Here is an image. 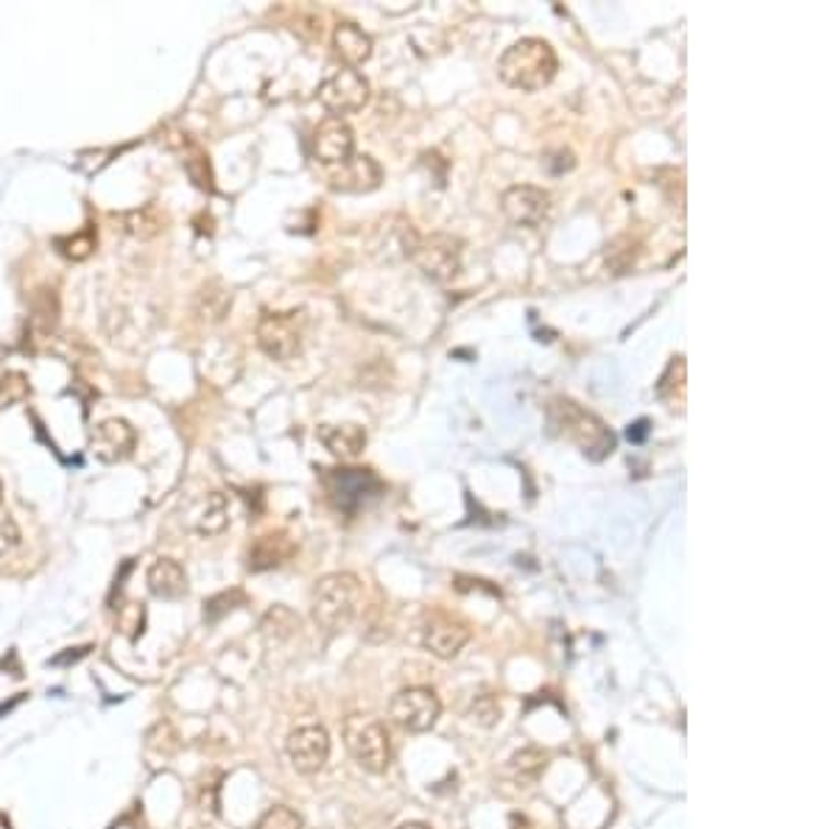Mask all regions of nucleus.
Here are the masks:
<instances>
[{
    "label": "nucleus",
    "mask_w": 838,
    "mask_h": 829,
    "mask_svg": "<svg viewBox=\"0 0 838 829\" xmlns=\"http://www.w3.org/2000/svg\"><path fill=\"white\" fill-rule=\"evenodd\" d=\"M470 643V629L465 620L453 618L447 611H431L422 626V645L439 659H453L458 651Z\"/></svg>",
    "instance_id": "obj_11"
},
{
    "label": "nucleus",
    "mask_w": 838,
    "mask_h": 829,
    "mask_svg": "<svg viewBox=\"0 0 838 829\" xmlns=\"http://www.w3.org/2000/svg\"><path fill=\"white\" fill-rule=\"evenodd\" d=\"M28 392H32V388H28L26 374L7 372L0 378V408L17 406V403H23V399L28 397Z\"/></svg>",
    "instance_id": "obj_23"
},
{
    "label": "nucleus",
    "mask_w": 838,
    "mask_h": 829,
    "mask_svg": "<svg viewBox=\"0 0 838 829\" xmlns=\"http://www.w3.org/2000/svg\"><path fill=\"white\" fill-rule=\"evenodd\" d=\"M285 754H288L294 771L305 774V777L319 774L330 757L328 729L319 727V723L294 729V732L288 734V740H285Z\"/></svg>",
    "instance_id": "obj_10"
},
{
    "label": "nucleus",
    "mask_w": 838,
    "mask_h": 829,
    "mask_svg": "<svg viewBox=\"0 0 838 829\" xmlns=\"http://www.w3.org/2000/svg\"><path fill=\"white\" fill-rule=\"evenodd\" d=\"M146 581H149L151 595H157V598L174 601L182 598L187 592V576L176 559H157L155 565L149 567Z\"/></svg>",
    "instance_id": "obj_19"
},
{
    "label": "nucleus",
    "mask_w": 838,
    "mask_h": 829,
    "mask_svg": "<svg viewBox=\"0 0 838 829\" xmlns=\"http://www.w3.org/2000/svg\"><path fill=\"white\" fill-rule=\"evenodd\" d=\"M556 71H559L556 51L545 39L537 37L520 39L509 46L497 62V76L503 78V84H509L512 90L520 92H537L549 87Z\"/></svg>",
    "instance_id": "obj_2"
},
{
    "label": "nucleus",
    "mask_w": 838,
    "mask_h": 829,
    "mask_svg": "<svg viewBox=\"0 0 838 829\" xmlns=\"http://www.w3.org/2000/svg\"><path fill=\"white\" fill-rule=\"evenodd\" d=\"M319 101H322L324 110L333 112L335 117L361 112L369 101V82L363 78V73H358L355 67L335 71L333 76L324 78L322 87H319Z\"/></svg>",
    "instance_id": "obj_9"
},
{
    "label": "nucleus",
    "mask_w": 838,
    "mask_h": 829,
    "mask_svg": "<svg viewBox=\"0 0 838 829\" xmlns=\"http://www.w3.org/2000/svg\"><path fill=\"white\" fill-rule=\"evenodd\" d=\"M185 171L187 176L194 180L196 187L201 190H213V174H210V160H207L201 151H194V157H187L185 160Z\"/></svg>",
    "instance_id": "obj_25"
},
{
    "label": "nucleus",
    "mask_w": 838,
    "mask_h": 829,
    "mask_svg": "<svg viewBox=\"0 0 838 829\" xmlns=\"http://www.w3.org/2000/svg\"><path fill=\"white\" fill-rule=\"evenodd\" d=\"M96 230L93 226H84V230L73 232V235H67V238H59L57 246L59 251L65 255L67 260H87L96 251Z\"/></svg>",
    "instance_id": "obj_21"
},
{
    "label": "nucleus",
    "mask_w": 838,
    "mask_h": 829,
    "mask_svg": "<svg viewBox=\"0 0 838 829\" xmlns=\"http://www.w3.org/2000/svg\"><path fill=\"white\" fill-rule=\"evenodd\" d=\"M322 486L328 492L330 506L338 515L355 517L358 511L381 500L386 492V483L363 467H335V470H322Z\"/></svg>",
    "instance_id": "obj_4"
},
{
    "label": "nucleus",
    "mask_w": 838,
    "mask_h": 829,
    "mask_svg": "<svg viewBox=\"0 0 838 829\" xmlns=\"http://www.w3.org/2000/svg\"><path fill=\"white\" fill-rule=\"evenodd\" d=\"M319 438L322 444L333 453L335 458H342V461H353L363 453L367 447V431H363L361 424H322L319 428Z\"/></svg>",
    "instance_id": "obj_16"
},
{
    "label": "nucleus",
    "mask_w": 838,
    "mask_h": 829,
    "mask_svg": "<svg viewBox=\"0 0 838 829\" xmlns=\"http://www.w3.org/2000/svg\"><path fill=\"white\" fill-rule=\"evenodd\" d=\"M305 313L303 310H283V313H263L258 322V344L271 360L288 363L303 352Z\"/></svg>",
    "instance_id": "obj_7"
},
{
    "label": "nucleus",
    "mask_w": 838,
    "mask_h": 829,
    "mask_svg": "<svg viewBox=\"0 0 838 829\" xmlns=\"http://www.w3.org/2000/svg\"><path fill=\"white\" fill-rule=\"evenodd\" d=\"M549 424L551 431L574 442L581 456L590 458V461H604L606 456H613L615 444H618V438L606 428L604 419L581 408L574 399L556 397L549 406Z\"/></svg>",
    "instance_id": "obj_1"
},
{
    "label": "nucleus",
    "mask_w": 838,
    "mask_h": 829,
    "mask_svg": "<svg viewBox=\"0 0 838 829\" xmlns=\"http://www.w3.org/2000/svg\"><path fill=\"white\" fill-rule=\"evenodd\" d=\"M333 48L349 67H358L372 57V37L355 23H338L333 28Z\"/></svg>",
    "instance_id": "obj_18"
},
{
    "label": "nucleus",
    "mask_w": 838,
    "mask_h": 829,
    "mask_svg": "<svg viewBox=\"0 0 838 829\" xmlns=\"http://www.w3.org/2000/svg\"><path fill=\"white\" fill-rule=\"evenodd\" d=\"M363 606V584L353 572H330L313 586L310 611L319 629L344 631L349 629Z\"/></svg>",
    "instance_id": "obj_3"
},
{
    "label": "nucleus",
    "mask_w": 838,
    "mask_h": 829,
    "mask_svg": "<svg viewBox=\"0 0 838 829\" xmlns=\"http://www.w3.org/2000/svg\"><path fill=\"white\" fill-rule=\"evenodd\" d=\"M394 829H431V827H428V824H422V821H406V824H400V827H394Z\"/></svg>",
    "instance_id": "obj_28"
},
{
    "label": "nucleus",
    "mask_w": 838,
    "mask_h": 829,
    "mask_svg": "<svg viewBox=\"0 0 838 829\" xmlns=\"http://www.w3.org/2000/svg\"><path fill=\"white\" fill-rule=\"evenodd\" d=\"M297 545L285 531H271L263 534L260 540H255L249 550V570H271V567H280L294 556Z\"/></svg>",
    "instance_id": "obj_17"
},
{
    "label": "nucleus",
    "mask_w": 838,
    "mask_h": 829,
    "mask_svg": "<svg viewBox=\"0 0 838 829\" xmlns=\"http://www.w3.org/2000/svg\"><path fill=\"white\" fill-rule=\"evenodd\" d=\"M389 713L403 732H431L442 715V701L431 688H406L394 695Z\"/></svg>",
    "instance_id": "obj_8"
},
{
    "label": "nucleus",
    "mask_w": 838,
    "mask_h": 829,
    "mask_svg": "<svg viewBox=\"0 0 838 829\" xmlns=\"http://www.w3.org/2000/svg\"><path fill=\"white\" fill-rule=\"evenodd\" d=\"M123 230L135 235V238H151V235L160 232V219H157V212L151 207H143V210L123 215Z\"/></svg>",
    "instance_id": "obj_22"
},
{
    "label": "nucleus",
    "mask_w": 838,
    "mask_h": 829,
    "mask_svg": "<svg viewBox=\"0 0 838 829\" xmlns=\"http://www.w3.org/2000/svg\"><path fill=\"white\" fill-rule=\"evenodd\" d=\"M135 444L137 433L126 419H103L90 438L93 453L103 463H118L123 458H130L135 453Z\"/></svg>",
    "instance_id": "obj_14"
},
{
    "label": "nucleus",
    "mask_w": 838,
    "mask_h": 829,
    "mask_svg": "<svg viewBox=\"0 0 838 829\" xmlns=\"http://www.w3.org/2000/svg\"><path fill=\"white\" fill-rule=\"evenodd\" d=\"M383 182L381 165L369 154H353L335 174H330V187L342 194H369Z\"/></svg>",
    "instance_id": "obj_15"
},
{
    "label": "nucleus",
    "mask_w": 838,
    "mask_h": 829,
    "mask_svg": "<svg viewBox=\"0 0 838 829\" xmlns=\"http://www.w3.org/2000/svg\"><path fill=\"white\" fill-rule=\"evenodd\" d=\"M20 545V528L17 522L12 520V515L7 511H0V559L7 556L9 550Z\"/></svg>",
    "instance_id": "obj_26"
},
{
    "label": "nucleus",
    "mask_w": 838,
    "mask_h": 829,
    "mask_svg": "<svg viewBox=\"0 0 838 829\" xmlns=\"http://www.w3.org/2000/svg\"><path fill=\"white\" fill-rule=\"evenodd\" d=\"M649 431H652V422H649V419H638V422H632L626 428V438L632 444H643L645 438H649Z\"/></svg>",
    "instance_id": "obj_27"
},
{
    "label": "nucleus",
    "mask_w": 838,
    "mask_h": 829,
    "mask_svg": "<svg viewBox=\"0 0 838 829\" xmlns=\"http://www.w3.org/2000/svg\"><path fill=\"white\" fill-rule=\"evenodd\" d=\"M344 746L349 757L369 774H383L392 763V740L386 727L372 715H349L344 720Z\"/></svg>",
    "instance_id": "obj_5"
},
{
    "label": "nucleus",
    "mask_w": 838,
    "mask_h": 829,
    "mask_svg": "<svg viewBox=\"0 0 838 829\" xmlns=\"http://www.w3.org/2000/svg\"><path fill=\"white\" fill-rule=\"evenodd\" d=\"M408 258L417 263V269L433 280V283H447L461 271V251L465 244L456 235L447 232H433V235H414L411 244H406Z\"/></svg>",
    "instance_id": "obj_6"
},
{
    "label": "nucleus",
    "mask_w": 838,
    "mask_h": 829,
    "mask_svg": "<svg viewBox=\"0 0 838 829\" xmlns=\"http://www.w3.org/2000/svg\"><path fill=\"white\" fill-rule=\"evenodd\" d=\"M230 522V511H226V500L219 492H210L205 500L199 503V508L190 517V528L201 536H215L221 534Z\"/></svg>",
    "instance_id": "obj_20"
},
{
    "label": "nucleus",
    "mask_w": 838,
    "mask_h": 829,
    "mask_svg": "<svg viewBox=\"0 0 838 829\" xmlns=\"http://www.w3.org/2000/svg\"><path fill=\"white\" fill-rule=\"evenodd\" d=\"M255 829H303V818H299V813L285 807V804H278V807H271V811L260 816Z\"/></svg>",
    "instance_id": "obj_24"
},
{
    "label": "nucleus",
    "mask_w": 838,
    "mask_h": 829,
    "mask_svg": "<svg viewBox=\"0 0 838 829\" xmlns=\"http://www.w3.org/2000/svg\"><path fill=\"white\" fill-rule=\"evenodd\" d=\"M0 497H3V483H0Z\"/></svg>",
    "instance_id": "obj_29"
},
{
    "label": "nucleus",
    "mask_w": 838,
    "mask_h": 829,
    "mask_svg": "<svg viewBox=\"0 0 838 829\" xmlns=\"http://www.w3.org/2000/svg\"><path fill=\"white\" fill-rule=\"evenodd\" d=\"M355 135L344 117H324L313 132V157L324 165H344L353 157Z\"/></svg>",
    "instance_id": "obj_13"
},
{
    "label": "nucleus",
    "mask_w": 838,
    "mask_h": 829,
    "mask_svg": "<svg viewBox=\"0 0 838 829\" xmlns=\"http://www.w3.org/2000/svg\"><path fill=\"white\" fill-rule=\"evenodd\" d=\"M501 207L515 226H540L549 219L551 194L534 185H515L503 194Z\"/></svg>",
    "instance_id": "obj_12"
}]
</instances>
